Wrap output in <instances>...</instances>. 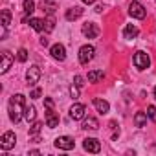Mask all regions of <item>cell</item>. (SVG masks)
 <instances>
[{
    "label": "cell",
    "mask_w": 156,
    "mask_h": 156,
    "mask_svg": "<svg viewBox=\"0 0 156 156\" xmlns=\"http://www.w3.org/2000/svg\"><path fill=\"white\" fill-rule=\"evenodd\" d=\"M24 96L22 94H15V96H11V99H9V119L13 121V123H19L20 119H22V116H24V108H26V105H24Z\"/></svg>",
    "instance_id": "6da1fadb"
},
{
    "label": "cell",
    "mask_w": 156,
    "mask_h": 156,
    "mask_svg": "<svg viewBox=\"0 0 156 156\" xmlns=\"http://www.w3.org/2000/svg\"><path fill=\"white\" fill-rule=\"evenodd\" d=\"M129 15H130L132 19L141 20V19H145L147 11H145V8H143V4H141V2H138V0H132V2L129 4Z\"/></svg>",
    "instance_id": "7a4b0ae2"
},
{
    "label": "cell",
    "mask_w": 156,
    "mask_h": 156,
    "mask_svg": "<svg viewBox=\"0 0 156 156\" xmlns=\"http://www.w3.org/2000/svg\"><path fill=\"white\" fill-rule=\"evenodd\" d=\"M94 55H96V48L92 44H85L79 48V62L81 64H88L94 59Z\"/></svg>",
    "instance_id": "3957f363"
},
{
    "label": "cell",
    "mask_w": 156,
    "mask_h": 156,
    "mask_svg": "<svg viewBox=\"0 0 156 156\" xmlns=\"http://www.w3.org/2000/svg\"><path fill=\"white\" fill-rule=\"evenodd\" d=\"M15 141H17L15 132L8 130V132L2 134V138H0V149H2V151H11L15 147Z\"/></svg>",
    "instance_id": "277c9868"
},
{
    "label": "cell",
    "mask_w": 156,
    "mask_h": 156,
    "mask_svg": "<svg viewBox=\"0 0 156 156\" xmlns=\"http://www.w3.org/2000/svg\"><path fill=\"white\" fill-rule=\"evenodd\" d=\"M132 62H134V66L138 70H147L149 64H151V59H149V55L145 51H136L134 57H132Z\"/></svg>",
    "instance_id": "5b68a950"
},
{
    "label": "cell",
    "mask_w": 156,
    "mask_h": 156,
    "mask_svg": "<svg viewBox=\"0 0 156 156\" xmlns=\"http://www.w3.org/2000/svg\"><path fill=\"white\" fill-rule=\"evenodd\" d=\"M53 145H55L57 149H61V151H72V149L75 147V141H73L72 136H59V138L53 141Z\"/></svg>",
    "instance_id": "8992f818"
},
{
    "label": "cell",
    "mask_w": 156,
    "mask_h": 156,
    "mask_svg": "<svg viewBox=\"0 0 156 156\" xmlns=\"http://www.w3.org/2000/svg\"><path fill=\"white\" fill-rule=\"evenodd\" d=\"M85 116H87V107H85V105H81V103H73V105L70 107V118H72L73 121L85 119Z\"/></svg>",
    "instance_id": "52a82bcc"
},
{
    "label": "cell",
    "mask_w": 156,
    "mask_h": 156,
    "mask_svg": "<svg viewBox=\"0 0 156 156\" xmlns=\"http://www.w3.org/2000/svg\"><path fill=\"white\" fill-rule=\"evenodd\" d=\"M41 75H42L41 68L37 64H31L28 68V72H26V81H28V85H37L39 79H41Z\"/></svg>",
    "instance_id": "ba28073f"
},
{
    "label": "cell",
    "mask_w": 156,
    "mask_h": 156,
    "mask_svg": "<svg viewBox=\"0 0 156 156\" xmlns=\"http://www.w3.org/2000/svg\"><path fill=\"white\" fill-rule=\"evenodd\" d=\"M50 53H51V57L55 59V61H64L66 59V48L61 44V42H57V44H53L51 48H50Z\"/></svg>",
    "instance_id": "9c48e42d"
},
{
    "label": "cell",
    "mask_w": 156,
    "mask_h": 156,
    "mask_svg": "<svg viewBox=\"0 0 156 156\" xmlns=\"http://www.w3.org/2000/svg\"><path fill=\"white\" fill-rule=\"evenodd\" d=\"M83 149H85V151H88V152L98 154V152L101 151V141H99V140H96V138H87V140L83 141Z\"/></svg>",
    "instance_id": "30bf717a"
},
{
    "label": "cell",
    "mask_w": 156,
    "mask_h": 156,
    "mask_svg": "<svg viewBox=\"0 0 156 156\" xmlns=\"http://www.w3.org/2000/svg\"><path fill=\"white\" fill-rule=\"evenodd\" d=\"M0 57H2V64H0V73H6L9 68H11V64H13V55L9 53V51H2V53H0Z\"/></svg>",
    "instance_id": "8fae6325"
},
{
    "label": "cell",
    "mask_w": 156,
    "mask_h": 156,
    "mask_svg": "<svg viewBox=\"0 0 156 156\" xmlns=\"http://www.w3.org/2000/svg\"><path fill=\"white\" fill-rule=\"evenodd\" d=\"M83 35H85L87 39H96V37L99 35V26L94 24V22H87V24L83 26Z\"/></svg>",
    "instance_id": "7c38bea8"
},
{
    "label": "cell",
    "mask_w": 156,
    "mask_h": 156,
    "mask_svg": "<svg viewBox=\"0 0 156 156\" xmlns=\"http://www.w3.org/2000/svg\"><path fill=\"white\" fill-rule=\"evenodd\" d=\"M138 33H140V30H138V26H134V24H127V26L123 28V39H127V41L136 39Z\"/></svg>",
    "instance_id": "4fadbf2b"
},
{
    "label": "cell",
    "mask_w": 156,
    "mask_h": 156,
    "mask_svg": "<svg viewBox=\"0 0 156 156\" xmlns=\"http://www.w3.org/2000/svg\"><path fill=\"white\" fill-rule=\"evenodd\" d=\"M57 125H59V116L55 114L53 108H48V110H46V127L55 129Z\"/></svg>",
    "instance_id": "5bb4252c"
},
{
    "label": "cell",
    "mask_w": 156,
    "mask_h": 156,
    "mask_svg": "<svg viewBox=\"0 0 156 156\" xmlns=\"http://www.w3.org/2000/svg\"><path fill=\"white\" fill-rule=\"evenodd\" d=\"M83 13H85V9L83 8H79V6H73V8H70L68 11H66V20H77L79 17H83Z\"/></svg>",
    "instance_id": "9a60e30c"
},
{
    "label": "cell",
    "mask_w": 156,
    "mask_h": 156,
    "mask_svg": "<svg viewBox=\"0 0 156 156\" xmlns=\"http://www.w3.org/2000/svg\"><path fill=\"white\" fill-rule=\"evenodd\" d=\"M94 107L98 108V112H99V114H108V110H110V105H108V101H105V99H99V98H96V99H94Z\"/></svg>",
    "instance_id": "2e32d148"
},
{
    "label": "cell",
    "mask_w": 156,
    "mask_h": 156,
    "mask_svg": "<svg viewBox=\"0 0 156 156\" xmlns=\"http://www.w3.org/2000/svg\"><path fill=\"white\" fill-rule=\"evenodd\" d=\"M83 129H87V130H98L99 129V121L96 119V118H92V116H85V121H83Z\"/></svg>",
    "instance_id": "e0dca14e"
},
{
    "label": "cell",
    "mask_w": 156,
    "mask_h": 156,
    "mask_svg": "<svg viewBox=\"0 0 156 156\" xmlns=\"http://www.w3.org/2000/svg\"><path fill=\"white\" fill-rule=\"evenodd\" d=\"M87 79H88V83H99L105 79V73H103V70H92V72H88Z\"/></svg>",
    "instance_id": "ac0fdd59"
},
{
    "label": "cell",
    "mask_w": 156,
    "mask_h": 156,
    "mask_svg": "<svg viewBox=\"0 0 156 156\" xmlns=\"http://www.w3.org/2000/svg\"><path fill=\"white\" fill-rule=\"evenodd\" d=\"M30 26L35 30V31H44V26H46V20L44 19H30Z\"/></svg>",
    "instance_id": "d6986e66"
},
{
    "label": "cell",
    "mask_w": 156,
    "mask_h": 156,
    "mask_svg": "<svg viewBox=\"0 0 156 156\" xmlns=\"http://www.w3.org/2000/svg\"><path fill=\"white\" fill-rule=\"evenodd\" d=\"M134 125H136L138 129H143V127L147 125V114H145V112H136V116H134Z\"/></svg>",
    "instance_id": "ffe728a7"
},
{
    "label": "cell",
    "mask_w": 156,
    "mask_h": 156,
    "mask_svg": "<svg viewBox=\"0 0 156 156\" xmlns=\"http://www.w3.org/2000/svg\"><path fill=\"white\" fill-rule=\"evenodd\" d=\"M22 8H24V15H26L24 20H28V17L33 15V11H35V2H33V0H24V2H22Z\"/></svg>",
    "instance_id": "44dd1931"
},
{
    "label": "cell",
    "mask_w": 156,
    "mask_h": 156,
    "mask_svg": "<svg viewBox=\"0 0 156 156\" xmlns=\"http://www.w3.org/2000/svg\"><path fill=\"white\" fill-rule=\"evenodd\" d=\"M24 118H26V121L28 123H33L35 121V118H37V110H35V107H26L24 108Z\"/></svg>",
    "instance_id": "7402d4cb"
},
{
    "label": "cell",
    "mask_w": 156,
    "mask_h": 156,
    "mask_svg": "<svg viewBox=\"0 0 156 156\" xmlns=\"http://www.w3.org/2000/svg\"><path fill=\"white\" fill-rule=\"evenodd\" d=\"M42 9H44L48 15H53V13H55V9H57V4H55V2H51V0H44V2H42Z\"/></svg>",
    "instance_id": "603a6c76"
},
{
    "label": "cell",
    "mask_w": 156,
    "mask_h": 156,
    "mask_svg": "<svg viewBox=\"0 0 156 156\" xmlns=\"http://www.w3.org/2000/svg\"><path fill=\"white\" fill-rule=\"evenodd\" d=\"M0 19H2V26H9L11 24V11L9 9H2V13H0Z\"/></svg>",
    "instance_id": "cb8c5ba5"
},
{
    "label": "cell",
    "mask_w": 156,
    "mask_h": 156,
    "mask_svg": "<svg viewBox=\"0 0 156 156\" xmlns=\"http://www.w3.org/2000/svg\"><path fill=\"white\" fill-rule=\"evenodd\" d=\"M46 20V26H44V31H53V28H55V19H53V15H50L48 19H44Z\"/></svg>",
    "instance_id": "d4e9b609"
},
{
    "label": "cell",
    "mask_w": 156,
    "mask_h": 156,
    "mask_svg": "<svg viewBox=\"0 0 156 156\" xmlns=\"http://www.w3.org/2000/svg\"><path fill=\"white\" fill-rule=\"evenodd\" d=\"M17 59H19L20 62H26V61H28V50H26V48H20V50L17 51Z\"/></svg>",
    "instance_id": "484cf974"
},
{
    "label": "cell",
    "mask_w": 156,
    "mask_h": 156,
    "mask_svg": "<svg viewBox=\"0 0 156 156\" xmlns=\"http://www.w3.org/2000/svg\"><path fill=\"white\" fill-rule=\"evenodd\" d=\"M41 127H42V123L41 121H33V125H31V129H30V134H39L41 132Z\"/></svg>",
    "instance_id": "4316f807"
},
{
    "label": "cell",
    "mask_w": 156,
    "mask_h": 156,
    "mask_svg": "<svg viewBox=\"0 0 156 156\" xmlns=\"http://www.w3.org/2000/svg\"><path fill=\"white\" fill-rule=\"evenodd\" d=\"M73 85H77L79 88H83V87H85V77H83V75H75V77H73Z\"/></svg>",
    "instance_id": "83f0119b"
},
{
    "label": "cell",
    "mask_w": 156,
    "mask_h": 156,
    "mask_svg": "<svg viewBox=\"0 0 156 156\" xmlns=\"http://www.w3.org/2000/svg\"><path fill=\"white\" fill-rule=\"evenodd\" d=\"M70 96H72V99L79 98V87H77V85H72L70 87Z\"/></svg>",
    "instance_id": "f1b7e54d"
},
{
    "label": "cell",
    "mask_w": 156,
    "mask_h": 156,
    "mask_svg": "<svg viewBox=\"0 0 156 156\" xmlns=\"http://www.w3.org/2000/svg\"><path fill=\"white\" fill-rule=\"evenodd\" d=\"M41 96H42V90H41V88H33V90H31V94H30V98H31V99H39Z\"/></svg>",
    "instance_id": "f546056e"
},
{
    "label": "cell",
    "mask_w": 156,
    "mask_h": 156,
    "mask_svg": "<svg viewBox=\"0 0 156 156\" xmlns=\"http://www.w3.org/2000/svg\"><path fill=\"white\" fill-rule=\"evenodd\" d=\"M147 116H149V118H152V119H154V116H156V108H154V107H152V105H151V107H149V108H147Z\"/></svg>",
    "instance_id": "4dcf8cb0"
},
{
    "label": "cell",
    "mask_w": 156,
    "mask_h": 156,
    "mask_svg": "<svg viewBox=\"0 0 156 156\" xmlns=\"http://www.w3.org/2000/svg\"><path fill=\"white\" fill-rule=\"evenodd\" d=\"M44 105H46L48 108H53V99H50V98H46V99H44Z\"/></svg>",
    "instance_id": "1f68e13d"
},
{
    "label": "cell",
    "mask_w": 156,
    "mask_h": 156,
    "mask_svg": "<svg viewBox=\"0 0 156 156\" xmlns=\"http://www.w3.org/2000/svg\"><path fill=\"white\" fill-rule=\"evenodd\" d=\"M41 46H48V39L42 37V39H41Z\"/></svg>",
    "instance_id": "d6a6232c"
},
{
    "label": "cell",
    "mask_w": 156,
    "mask_h": 156,
    "mask_svg": "<svg viewBox=\"0 0 156 156\" xmlns=\"http://www.w3.org/2000/svg\"><path fill=\"white\" fill-rule=\"evenodd\" d=\"M81 2H83V4H88V6H90V4H94V2H96V0H81Z\"/></svg>",
    "instance_id": "836d02e7"
},
{
    "label": "cell",
    "mask_w": 156,
    "mask_h": 156,
    "mask_svg": "<svg viewBox=\"0 0 156 156\" xmlns=\"http://www.w3.org/2000/svg\"><path fill=\"white\" fill-rule=\"evenodd\" d=\"M154 99H156V87H154Z\"/></svg>",
    "instance_id": "e575fe53"
}]
</instances>
